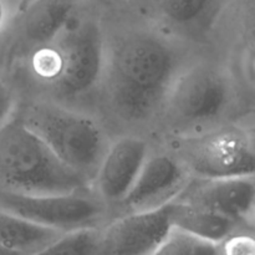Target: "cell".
Masks as SVG:
<instances>
[{
    "instance_id": "obj_1",
    "label": "cell",
    "mask_w": 255,
    "mask_h": 255,
    "mask_svg": "<svg viewBox=\"0 0 255 255\" xmlns=\"http://www.w3.org/2000/svg\"><path fill=\"white\" fill-rule=\"evenodd\" d=\"M177 74L168 44L151 34H132L106 52L101 80L117 111L139 121L163 106Z\"/></svg>"
},
{
    "instance_id": "obj_2",
    "label": "cell",
    "mask_w": 255,
    "mask_h": 255,
    "mask_svg": "<svg viewBox=\"0 0 255 255\" xmlns=\"http://www.w3.org/2000/svg\"><path fill=\"white\" fill-rule=\"evenodd\" d=\"M104 39L92 20L71 19L56 35L26 52V70L41 86L64 97L84 95L101 81Z\"/></svg>"
},
{
    "instance_id": "obj_3",
    "label": "cell",
    "mask_w": 255,
    "mask_h": 255,
    "mask_svg": "<svg viewBox=\"0 0 255 255\" xmlns=\"http://www.w3.org/2000/svg\"><path fill=\"white\" fill-rule=\"evenodd\" d=\"M81 176L65 166L46 144L12 115L0 127V189L27 196L79 193Z\"/></svg>"
},
{
    "instance_id": "obj_4",
    "label": "cell",
    "mask_w": 255,
    "mask_h": 255,
    "mask_svg": "<svg viewBox=\"0 0 255 255\" xmlns=\"http://www.w3.org/2000/svg\"><path fill=\"white\" fill-rule=\"evenodd\" d=\"M17 116L65 166L85 181L95 176L109 146L91 117L49 102L30 105Z\"/></svg>"
},
{
    "instance_id": "obj_5",
    "label": "cell",
    "mask_w": 255,
    "mask_h": 255,
    "mask_svg": "<svg viewBox=\"0 0 255 255\" xmlns=\"http://www.w3.org/2000/svg\"><path fill=\"white\" fill-rule=\"evenodd\" d=\"M174 157L193 178L254 177L253 141L239 127H222L184 137L177 144Z\"/></svg>"
},
{
    "instance_id": "obj_6",
    "label": "cell",
    "mask_w": 255,
    "mask_h": 255,
    "mask_svg": "<svg viewBox=\"0 0 255 255\" xmlns=\"http://www.w3.org/2000/svg\"><path fill=\"white\" fill-rule=\"evenodd\" d=\"M232 96V86L223 71L197 64L178 71L162 107L173 124L194 126L219 119L231 106Z\"/></svg>"
},
{
    "instance_id": "obj_7",
    "label": "cell",
    "mask_w": 255,
    "mask_h": 255,
    "mask_svg": "<svg viewBox=\"0 0 255 255\" xmlns=\"http://www.w3.org/2000/svg\"><path fill=\"white\" fill-rule=\"evenodd\" d=\"M0 209L62 234L96 229L104 214V206L81 192L27 196L0 189Z\"/></svg>"
},
{
    "instance_id": "obj_8",
    "label": "cell",
    "mask_w": 255,
    "mask_h": 255,
    "mask_svg": "<svg viewBox=\"0 0 255 255\" xmlns=\"http://www.w3.org/2000/svg\"><path fill=\"white\" fill-rule=\"evenodd\" d=\"M171 229L169 203L126 213L99 232L97 255H152Z\"/></svg>"
},
{
    "instance_id": "obj_9",
    "label": "cell",
    "mask_w": 255,
    "mask_h": 255,
    "mask_svg": "<svg viewBox=\"0 0 255 255\" xmlns=\"http://www.w3.org/2000/svg\"><path fill=\"white\" fill-rule=\"evenodd\" d=\"M255 186L253 177L222 179H189L174 201L199 207L236 223L253 214Z\"/></svg>"
},
{
    "instance_id": "obj_10",
    "label": "cell",
    "mask_w": 255,
    "mask_h": 255,
    "mask_svg": "<svg viewBox=\"0 0 255 255\" xmlns=\"http://www.w3.org/2000/svg\"><path fill=\"white\" fill-rule=\"evenodd\" d=\"M189 177L174 156L166 153L148 156L131 191L120 204L127 213L166 206L181 193Z\"/></svg>"
},
{
    "instance_id": "obj_11",
    "label": "cell",
    "mask_w": 255,
    "mask_h": 255,
    "mask_svg": "<svg viewBox=\"0 0 255 255\" xmlns=\"http://www.w3.org/2000/svg\"><path fill=\"white\" fill-rule=\"evenodd\" d=\"M147 157V142L138 137H122L107 147L94 176L100 197L107 203H121Z\"/></svg>"
},
{
    "instance_id": "obj_12",
    "label": "cell",
    "mask_w": 255,
    "mask_h": 255,
    "mask_svg": "<svg viewBox=\"0 0 255 255\" xmlns=\"http://www.w3.org/2000/svg\"><path fill=\"white\" fill-rule=\"evenodd\" d=\"M169 209L173 228L218 246L232 237L238 226L226 217L174 199L169 202Z\"/></svg>"
},
{
    "instance_id": "obj_13",
    "label": "cell",
    "mask_w": 255,
    "mask_h": 255,
    "mask_svg": "<svg viewBox=\"0 0 255 255\" xmlns=\"http://www.w3.org/2000/svg\"><path fill=\"white\" fill-rule=\"evenodd\" d=\"M57 231L37 226L27 219L0 209V246L9 251L31 255L62 237Z\"/></svg>"
},
{
    "instance_id": "obj_14",
    "label": "cell",
    "mask_w": 255,
    "mask_h": 255,
    "mask_svg": "<svg viewBox=\"0 0 255 255\" xmlns=\"http://www.w3.org/2000/svg\"><path fill=\"white\" fill-rule=\"evenodd\" d=\"M71 7L61 0L42 4L30 14L21 30V39L26 49H31L56 35L70 20Z\"/></svg>"
},
{
    "instance_id": "obj_15",
    "label": "cell",
    "mask_w": 255,
    "mask_h": 255,
    "mask_svg": "<svg viewBox=\"0 0 255 255\" xmlns=\"http://www.w3.org/2000/svg\"><path fill=\"white\" fill-rule=\"evenodd\" d=\"M223 0H152L156 12L168 24L194 27L208 24Z\"/></svg>"
},
{
    "instance_id": "obj_16",
    "label": "cell",
    "mask_w": 255,
    "mask_h": 255,
    "mask_svg": "<svg viewBox=\"0 0 255 255\" xmlns=\"http://www.w3.org/2000/svg\"><path fill=\"white\" fill-rule=\"evenodd\" d=\"M152 255H221L218 244L173 228Z\"/></svg>"
},
{
    "instance_id": "obj_17",
    "label": "cell",
    "mask_w": 255,
    "mask_h": 255,
    "mask_svg": "<svg viewBox=\"0 0 255 255\" xmlns=\"http://www.w3.org/2000/svg\"><path fill=\"white\" fill-rule=\"evenodd\" d=\"M97 239L96 229L72 232L31 255H97Z\"/></svg>"
},
{
    "instance_id": "obj_18",
    "label": "cell",
    "mask_w": 255,
    "mask_h": 255,
    "mask_svg": "<svg viewBox=\"0 0 255 255\" xmlns=\"http://www.w3.org/2000/svg\"><path fill=\"white\" fill-rule=\"evenodd\" d=\"M223 243L224 255H254V241L251 237H229Z\"/></svg>"
},
{
    "instance_id": "obj_19",
    "label": "cell",
    "mask_w": 255,
    "mask_h": 255,
    "mask_svg": "<svg viewBox=\"0 0 255 255\" xmlns=\"http://www.w3.org/2000/svg\"><path fill=\"white\" fill-rule=\"evenodd\" d=\"M14 115V102L10 91L0 79V127Z\"/></svg>"
},
{
    "instance_id": "obj_20",
    "label": "cell",
    "mask_w": 255,
    "mask_h": 255,
    "mask_svg": "<svg viewBox=\"0 0 255 255\" xmlns=\"http://www.w3.org/2000/svg\"><path fill=\"white\" fill-rule=\"evenodd\" d=\"M35 0H21V4H20V10L21 11H27V10L31 7L32 2H34Z\"/></svg>"
},
{
    "instance_id": "obj_21",
    "label": "cell",
    "mask_w": 255,
    "mask_h": 255,
    "mask_svg": "<svg viewBox=\"0 0 255 255\" xmlns=\"http://www.w3.org/2000/svg\"><path fill=\"white\" fill-rule=\"evenodd\" d=\"M0 255H24V254L9 251V249H6V248H4L2 246H0Z\"/></svg>"
},
{
    "instance_id": "obj_22",
    "label": "cell",
    "mask_w": 255,
    "mask_h": 255,
    "mask_svg": "<svg viewBox=\"0 0 255 255\" xmlns=\"http://www.w3.org/2000/svg\"><path fill=\"white\" fill-rule=\"evenodd\" d=\"M2 17H4V10H2V5L1 2H0V27H1L2 25Z\"/></svg>"
}]
</instances>
